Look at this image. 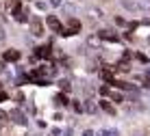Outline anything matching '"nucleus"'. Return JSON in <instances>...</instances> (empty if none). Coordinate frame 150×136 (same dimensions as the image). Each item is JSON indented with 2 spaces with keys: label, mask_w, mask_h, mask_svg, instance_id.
<instances>
[{
  "label": "nucleus",
  "mask_w": 150,
  "mask_h": 136,
  "mask_svg": "<svg viewBox=\"0 0 150 136\" xmlns=\"http://www.w3.org/2000/svg\"><path fill=\"white\" fill-rule=\"evenodd\" d=\"M33 56H39V59H52V45H39V48H35Z\"/></svg>",
  "instance_id": "nucleus-9"
},
{
  "label": "nucleus",
  "mask_w": 150,
  "mask_h": 136,
  "mask_svg": "<svg viewBox=\"0 0 150 136\" xmlns=\"http://www.w3.org/2000/svg\"><path fill=\"white\" fill-rule=\"evenodd\" d=\"M35 7H37L39 11H46V2H41V0H39V2H35Z\"/></svg>",
  "instance_id": "nucleus-26"
},
{
  "label": "nucleus",
  "mask_w": 150,
  "mask_h": 136,
  "mask_svg": "<svg viewBox=\"0 0 150 136\" xmlns=\"http://www.w3.org/2000/svg\"><path fill=\"white\" fill-rule=\"evenodd\" d=\"M98 93H100V97H109V93H111V86H109V84H102L100 89H98Z\"/></svg>",
  "instance_id": "nucleus-19"
},
{
  "label": "nucleus",
  "mask_w": 150,
  "mask_h": 136,
  "mask_svg": "<svg viewBox=\"0 0 150 136\" xmlns=\"http://www.w3.org/2000/svg\"><path fill=\"white\" fill-rule=\"evenodd\" d=\"M107 99H111V102H113V104L117 106V104L126 102V95H124L122 91H117V89H111V93H109V97H107Z\"/></svg>",
  "instance_id": "nucleus-10"
},
{
  "label": "nucleus",
  "mask_w": 150,
  "mask_h": 136,
  "mask_svg": "<svg viewBox=\"0 0 150 136\" xmlns=\"http://www.w3.org/2000/svg\"><path fill=\"white\" fill-rule=\"evenodd\" d=\"M9 99H11V93H7L2 89V91H0V104H4V102H9Z\"/></svg>",
  "instance_id": "nucleus-22"
},
{
  "label": "nucleus",
  "mask_w": 150,
  "mask_h": 136,
  "mask_svg": "<svg viewBox=\"0 0 150 136\" xmlns=\"http://www.w3.org/2000/svg\"><path fill=\"white\" fill-rule=\"evenodd\" d=\"M28 26H30V33L35 35V37H41L44 35V20H39V17H30V22H28Z\"/></svg>",
  "instance_id": "nucleus-6"
},
{
  "label": "nucleus",
  "mask_w": 150,
  "mask_h": 136,
  "mask_svg": "<svg viewBox=\"0 0 150 136\" xmlns=\"http://www.w3.org/2000/svg\"><path fill=\"white\" fill-rule=\"evenodd\" d=\"M70 106H72V110H74L76 114H83V112H85V110H83V102H76V99H72Z\"/></svg>",
  "instance_id": "nucleus-16"
},
{
  "label": "nucleus",
  "mask_w": 150,
  "mask_h": 136,
  "mask_svg": "<svg viewBox=\"0 0 150 136\" xmlns=\"http://www.w3.org/2000/svg\"><path fill=\"white\" fill-rule=\"evenodd\" d=\"M7 39V35H4V28H0V41H4Z\"/></svg>",
  "instance_id": "nucleus-29"
},
{
  "label": "nucleus",
  "mask_w": 150,
  "mask_h": 136,
  "mask_svg": "<svg viewBox=\"0 0 150 136\" xmlns=\"http://www.w3.org/2000/svg\"><path fill=\"white\" fill-rule=\"evenodd\" d=\"M81 136H96V132H94V130H83Z\"/></svg>",
  "instance_id": "nucleus-25"
},
{
  "label": "nucleus",
  "mask_w": 150,
  "mask_h": 136,
  "mask_svg": "<svg viewBox=\"0 0 150 136\" xmlns=\"http://www.w3.org/2000/svg\"><path fill=\"white\" fill-rule=\"evenodd\" d=\"M9 121H11V119H9V112L0 108V123H9Z\"/></svg>",
  "instance_id": "nucleus-21"
},
{
  "label": "nucleus",
  "mask_w": 150,
  "mask_h": 136,
  "mask_svg": "<svg viewBox=\"0 0 150 136\" xmlns=\"http://www.w3.org/2000/svg\"><path fill=\"white\" fill-rule=\"evenodd\" d=\"M57 86H59L63 93H70L72 91V82L68 80V78H59V80H57Z\"/></svg>",
  "instance_id": "nucleus-14"
},
{
  "label": "nucleus",
  "mask_w": 150,
  "mask_h": 136,
  "mask_svg": "<svg viewBox=\"0 0 150 136\" xmlns=\"http://www.w3.org/2000/svg\"><path fill=\"white\" fill-rule=\"evenodd\" d=\"M61 13H74V7L72 4H61Z\"/></svg>",
  "instance_id": "nucleus-23"
},
{
  "label": "nucleus",
  "mask_w": 150,
  "mask_h": 136,
  "mask_svg": "<svg viewBox=\"0 0 150 136\" xmlns=\"http://www.w3.org/2000/svg\"><path fill=\"white\" fill-rule=\"evenodd\" d=\"M48 4H50V7H57V9H61L63 0H48Z\"/></svg>",
  "instance_id": "nucleus-24"
},
{
  "label": "nucleus",
  "mask_w": 150,
  "mask_h": 136,
  "mask_svg": "<svg viewBox=\"0 0 150 136\" xmlns=\"http://www.w3.org/2000/svg\"><path fill=\"white\" fill-rule=\"evenodd\" d=\"M111 89H117V91H137V86L135 84H131V82H126V80H113V84H111Z\"/></svg>",
  "instance_id": "nucleus-8"
},
{
  "label": "nucleus",
  "mask_w": 150,
  "mask_h": 136,
  "mask_svg": "<svg viewBox=\"0 0 150 136\" xmlns=\"http://www.w3.org/2000/svg\"><path fill=\"white\" fill-rule=\"evenodd\" d=\"M0 91H2V82H0Z\"/></svg>",
  "instance_id": "nucleus-31"
},
{
  "label": "nucleus",
  "mask_w": 150,
  "mask_h": 136,
  "mask_svg": "<svg viewBox=\"0 0 150 136\" xmlns=\"http://www.w3.org/2000/svg\"><path fill=\"white\" fill-rule=\"evenodd\" d=\"M15 102H18V106H20V108H22L24 104H26V97H24V93H22V91H20V93H15Z\"/></svg>",
  "instance_id": "nucleus-20"
},
{
  "label": "nucleus",
  "mask_w": 150,
  "mask_h": 136,
  "mask_svg": "<svg viewBox=\"0 0 150 136\" xmlns=\"http://www.w3.org/2000/svg\"><path fill=\"white\" fill-rule=\"evenodd\" d=\"M148 43H150V37H148Z\"/></svg>",
  "instance_id": "nucleus-32"
},
{
  "label": "nucleus",
  "mask_w": 150,
  "mask_h": 136,
  "mask_svg": "<svg viewBox=\"0 0 150 136\" xmlns=\"http://www.w3.org/2000/svg\"><path fill=\"white\" fill-rule=\"evenodd\" d=\"M20 4H22L20 0H4V7H7L9 11H15V9H18Z\"/></svg>",
  "instance_id": "nucleus-17"
},
{
  "label": "nucleus",
  "mask_w": 150,
  "mask_h": 136,
  "mask_svg": "<svg viewBox=\"0 0 150 136\" xmlns=\"http://www.w3.org/2000/svg\"><path fill=\"white\" fill-rule=\"evenodd\" d=\"M52 102H54V106H57V108H68V106H70V102H72V99L68 97V93H63V91H59V93H57V95L52 97Z\"/></svg>",
  "instance_id": "nucleus-7"
},
{
  "label": "nucleus",
  "mask_w": 150,
  "mask_h": 136,
  "mask_svg": "<svg viewBox=\"0 0 150 136\" xmlns=\"http://www.w3.org/2000/svg\"><path fill=\"white\" fill-rule=\"evenodd\" d=\"M120 4L126 9V11H131V13H144L148 9L146 2H137V0H120Z\"/></svg>",
  "instance_id": "nucleus-2"
},
{
  "label": "nucleus",
  "mask_w": 150,
  "mask_h": 136,
  "mask_svg": "<svg viewBox=\"0 0 150 136\" xmlns=\"http://www.w3.org/2000/svg\"><path fill=\"white\" fill-rule=\"evenodd\" d=\"M96 136H120V132L111 130V128H100V130H96Z\"/></svg>",
  "instance_id": "nucleus-15"
},
{
  "label": "nucleus",
  "mask_w": 150,
  "mask_h": 136,
  "mask_svg": "<svg viewBox=\"0 0 150 136\" xmlns=\"http://www.w3.org/2000/svg\"><path fill=\"white\" fill-rule=\"evenodd\" d=\"M65 28H70L72 33H81V28H83V24H81V20H76V17H70L68 20V26H65Z\"/></svg>",
  "instance_id": "nucleus-13"
},
{
  "label": "nucleus",
  "mask_w": 150,
  "mask_h": 136,
  "mask_svg": "<svg viewBox=\"0 0 150 136\" xmlns=\"http://www.w3.org/2000/svg\"><path fill=\"white\" fill-rule=\"evenodd\" d=\"M98 39L109 41V43H117V41H120V37H117L115 33H109V30H100V33H98Z\"/></svg>",
  "instance_id": "nucleus-12"
},
{
  "label": "nucleus",
  "mask_w": 150,
  "mask_h": 136,
  "mask_svg": "<svg viewBox=\"0 0 150 136\" xmlns=\"http://www.w3.org/2000/svg\"><path fill=\"white\" fill-rule=\"evenodd\" d=\"M133 59H137L139 63H144V65H148V63H150V61H148V56H146V54H142V52H135V54H133Z\"/></svg>",
  "instance_id": "nucleus-18"
},
{
  "label": "nucleus",
  "mask_w": 150,
  "mask_h": 136,
  "mask_svg": "<svg viewBox=\"0 0 150 136\" xmlns=\"http://www.w3.org/2000/svg\"><path fill=\"white\" fill-rule=\"evenodd\" d=\"M9 119H11L15 125H22V128H26V125H28V117L24 114V110H22L20 106H18V108H11V110H9Z\"/></svg>",
  "instance_id": "nucleus-1"
},
{
  "label": "nucleus",
  "mask_w": 150,
  "mask_h": 136,
  "mask_svg": "<svg viewBox=\"0 0 150 136\" xmlns=\"http://www.w3.org/2000/svg\"><path fill=\"white\" fill-rule=\"evenodd\" d=\"M144 2H146V4H150V0H144Z\"/></svg>",
  "instance_id": "nucleus-30"
},
{
  "label": "nucleus",
  "mask_w": 150,
  "mask_h": 136,
  "mask_svg": "<svg viewBox=\"0 0 150 136\" xmlns=\"http://www.w3.org/2000/svg\"><path fill=\"white\" fill-rule=\"evenodd\" d=\"M61 136H72V128H65V130H61Z\"/></svg>",
  "instance_id": "nucleus-27"
},
{
  "label": "nucleus",
  "mask_w": 150,
  "mask_h": 136,
  "mask_svg": "<svg viewBox=\"0 0 150 136\" xmlns=\"http://www.w3.org/2000/svg\"><path fill=\"white\" fill-rule=\"evenodd\" d=\"M98 108H100L105 114H109V117H115V114H117L115 104H113L111 99H107V97H100V99H98Z\"/></svg>",
  "instance_id": "nucleus-4"
},
{
  "label": "nucleus",
  "mask_w": 150,
  "mask_h": 136,
  "mask_svg": "<svg viewBox=\"0 0 150 136\" xmlns=\"http://www.w3.org/2000/svg\"><path fill=\"white\" fill-rule=\"evenodd\" d=\"M115 24H117V26H128V24H126V22H124V20H122V17H115Z\"/></svg>",
  "instance_id": "nucleus-28"
},
{
  "label": "nucleus",
  "mask_w": 150,
  "mask_h": 136,
  "mask_svg": "<svg viewBox=\"0 0 150 136\" xmlns=\"http://www.w3.org/2000/svg\"><path fill=\"white\" fill-rule=\"evenodd\" d=\"M83 110H85L87 114H96L100 108H98V102H94V99H85V102H83Z\"/></svg>",
  "instance_id": "nucleus-11"
},
{
  "label": "nucleus",
  "mask_w": 150,
  "mask_h": 136,
  "mask_svg": "<svg viewBox=\"0 0 150 136\" xmlns=\"http://www.w3.org/2000/svg\"><path fill=\"white\" fill-rule=\"evenodd\" d=\"M44 24L48 26V28L52 30V33H57V35H59V37H61V33H63V30H65V26L61 24V20L57 17V15H46Z\"/></svg>",
  "instance_id": "nucleus-3"
},
{
  "label": "nucleus",
  "mask_w": 150,
  "mask_h": 136,
  "mask_svg": "<svg viewBox=\"0 0 150 136\" xmlns=\"http://www.w3.org/2000/svg\"><path fill=\"white\" fill-rule=\"evenodd\" d=\"M20 59H22V52L20 50H15V48H9V50H4L2 52V61L7 63H20Z\"/></svg>",
  "instance_id": "nucleus-5"
}]
</instances>
